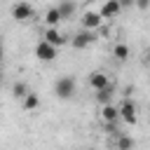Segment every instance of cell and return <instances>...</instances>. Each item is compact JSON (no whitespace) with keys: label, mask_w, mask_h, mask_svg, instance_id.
I'll list each match as a JSON object with an SVG mask.
<instances>
[{"label":"cell","mask_w":150,"mask_h":150,"mask_svg":"<svg viewBox=\"0 0 150 150\" xmlns=\"http://www.w3.org/2000/svg\"><path fill=\"white\" fill-rule=\"evenodd\" d=\"M148 59H150V49H148Z\"/></svg>","instance_id":"cell-21"},{"label":"cell","mask_w":150,"mask_h":150,"mask_svg":"<svg viewBox=\"0 0 150 150\" xmlns=\"http://www.w3.org/2000/svg\"><path fill=\"white\" fill-rule=\"evenodd\" d=\"M89 84L98 91V89H103L105 84H110V80H108V75H105V73L96 70V73H91V75H89Z\"/></svg>","instance_id":"cell-9"},{"label":"cell","mask_w":150,"mask_h":150,"mask_svg":"<svg viewBox=\"0 0 150 150\" xmlns=\"http://www.w3.org/2000/svg\"><path fill=\"white\" fill-rule=\"evenodd\" d=\"M75 87H77L75 77H70V75H63V77H59V80L54 82V94H56L61 101H66V98H70V96L75 94Z\"/></svg>","instance_id":"cell-1"},{"label":"cell","mask_w":150,"mask_h":150,"mask_svg":"<svg viewBox=\"0 0 150 150\" xmlns=\"http://www.w3.org/2000/svg\"><path fill=\"white\" fill-rule=\"evenodd\" d=\"M115 145H117V148H122V150H127V148H131V145H134V138H129V136H120Z\"/></svg>","instance_id":"cell-17"},{"label":"cell","mask_w":150,"mask_h":150,"mask_svg":"<svg viewBox=\"0 0 150 150\" xmlns=\"http://www.w3.org/2000/svg\"><path fill=\"white\" fill-rule=\"evenodd\" d=\"M98 12H101L103 21H105V19H115V16L122 12V5H120V0H105V2H103V7H101Z\"/></svg>","instance_id":"cell-6"},{"label":"cell","mask_w":150,"mask_h":150,"mask_svg":"<svg viewBox=\"0 0 150 150\" xmlns=\"http://www.w3.org/2000/svg\"><path fill=\"white\" fill-rule=\"evenodd\" d=\"M120 120H124L127 124H136V103L124 98L120 105Z\"/></svg>","instance_id":"cell-5"},{"label":"cell","mask_w":150,"mask_h":150,"mask_svg":"<svg viewBox=\"0 0 150 150\" xmlns=\"http://www.w3.org/2000/svg\"><path fill=\"white\" fill-rule=\"evenodd\" d=\"M112 96H115V87L112 84H105L103 89H98V94H96V101L103 105V103H112Z\"/></svg>","instance_id":"cell-11"},{"label":"cell","mask_w":150,"mask_h":150,"mask_svg":"<svg viewBox=\"0 0 150 150\" xmlns=\"http://www.w3.org/2000/svg\"><path fill=\"white\" fill-rule=\"evenodd\" d=\"M56 7H59V12H61L63 19H70V16L75 14V2H73V0H61Z\"/></svg>","instance_id":"cell-13"},{"label":"cell","mask_w":150,"mask_h":150,"mask_svg":"<svg viewBox=\"0 0 150 150\" xmlns=\"http://www.w3.org/2000/svg\"><path fill=\"white\" fill-rule=\"evenodd\" d=\"M134 5H136L138 9H148V7H150V0H134Z\"/></svg>","instance_id":"cell-18"},{"label":"cell","mask_w":150,"mask_h":150,"mask_svg":"<svg viewBox=\"0 0 150 150\" xmlns=\"http://www.w3.org/2000/svg\"><path fill=\"white\" fill-rule=\"evenodd\" d=\"M101 23H103V16H101V12H84V16H82V26L84 28H91V30H98L101 28Z\"/></svg>","instance_id":"cell-7"},{"label":"cell","mask_w":150,"mask_h":150,"mask_svg":"<svg viewBox=\"0 0 150 150\" xmlns=\"http://www.w3.org/2000/svg\"><path fill=\"white\" fill-rule=\"evenodd\" d=\"M2 56H5V52H2V45H0V63H2Z\"/></svg>","instance_id":"cell-20"},{"label":"cell","mask_w":150,"mask_h":150,"mask_svg":"<svg viewBox=\"0 0 150 150\" xmlns=\"http://www.w3.org/2000/svg\"><path fill=\"white\" fill-rule=\"evenodd\" d=\"M61 19H63V16H61L59 7H52V9H47V14H45V23H47V26H59Z\"/></svg>","instance_id":"cell-14"},{"label":"cell","mask_w":150,"mask_h":150,"mask_svg":"<svg viewBox=\"0 0 150 150\" xmlns=\"http://www.w3.org/2000/svg\"><path fill=\"white\" fill-rule=\"evenodd\" d=\"M33 14H35V9H33V5H30V2L19 0V2L12 7V19H16V21H30V19H33Z\"/></svg>","instance_id":"cell-3"},{"label":"cell","mask_w":150,"mask_h":150,"mask_svg":"<svg viewBox=\"0 0 150 150\" xmlns=\"http://www.w3.org/2000/svg\"><path fill=\"white\" fill-rule=\"evenodd\" d=\"M21 101H23V110H38L40 108V96L33 94V91H28Z\"/></svg>","instance_id":"cell-12"},{"label":"cell","mask_w":150,"mask_h":150,"mask_svg":"<svg viewBox=\"0 0 150 150\" xmlns=\"http://www.w3.org/2000/svg\"><path fill=\"white\" fill-rule=\"evenodd\" d=\"M94 42H96V30H91V28H84V30L75 33V38H73V47L75 49H84V47H89Z\"/></svg>","instance_id":"cell-4"},{"label":"cell","mask_w":150,"mask_h":150,"mask_svg":"<svg viewBox=\"0 0 150 150\" xmlns=\"http://www.w3.org/2000/svg\"><path fill=\"white\" fill-rule=\"evenodd\" d=\"M0 80H2V75H0Z\"/></svg>","instance_id":"cell-22"},{"label":"cell","mask_w":150,"mask_h":150,"mask_svg":"<svg viewBox=\"0 0 150 150\" xmlns=\"http://www.w3.org/2000/svg\"><path fill=\"white\" fill-rule=\"evenodd\" d=\"M101 117H103V122H117V120H120V108L112 105V103H103Z\"/></svg>","instance_id":"cell-8"},{"label":"cell","mask_w":150,"mask_h":150,"mask_svg":"<svg viewBox=\"0 0 150 150\" xmlns=\"http://www.w3.org/2000/svg\"><path fill=\"white\" fill-rule=\"evenodd\" d=\"M45 40H47V42H52V45H56V47H61V45L66 42V38L56 30V26H49V28L45 30Z\"/></svg>","instance_id":"cell-10"},{"label":"cell","mask_w":150,"mask_h":150,"mask_svg":"<svg viewBox=\"0 0 150 150\" xmlns=\"http://www.w3.org/2000/svg\"><path fill=\"white\" fill-rule=\"evenodd\" d=\"M120 5H122V7H131V5H134V0H120Z\"/></svg>","instance_id":"cell-19"},{"label":"cell","mask_w":150,"mask_h":150,"mask_svg":"<svg viewBox=\"0 0 150 150\" xmlns=\"http://www.w3.org/2000/svg\"><path fill=\"white\" fill-rule=\"evenodd\" d=\"M112 56H115L117 61H124V59H129V47H127L124 42L115 45V47H112Z\"/></svg>","instance_id":"cell-15"},{"label":"cell","mask_w":150,"mask_h":150,"mask_svg":"<svg viewBox=\"0 0 150 150\" xmlns=\"http://www.w3.org/2000/svg\"><path fill=\"white\" fill-rule=\"evenodd\" d=\"M35 56L40 61H54L59 56V47L52 45V42H47V40H42V42L35 45Z\"/></svg>","instance_id":"cell-2"},{"label":"cell","mask_w":150,"mask_h":150,"mask_svg":"<svg viewBox=\"0 0 150 150\" xmlns=\"http://www.w3.org/2000/svg\"><path fill=\"white\" fill-rule=\"evenodd\" d=\"M12 94H14L16 98H23V96L28 94V87H26L23 82H14V87H12Z\"/></svg>","instance_id":"cell-16"}]
</instances>
